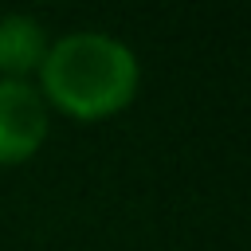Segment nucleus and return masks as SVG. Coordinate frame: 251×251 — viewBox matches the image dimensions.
Masks as SVG:
<instances>
[{
    "instance_id": "obj_3",
    "label": "nucleus",
    "mask_w": 251,
    "mask_h": 251,
    "mask_svg": "<svg viewBox=\"0 0 251 251\" xmlns=\"http://www.w3.org/2000/svg\"><path fill=\"white\" fill-rule=\"evenodd\" d=\"M47 55V31L24 12L0 16V78H27Z\"/></svg>"
},
{
    "instance_id": "obj_2",
    "label": "nucleus",
    "mask_w": 251,
    "mask_h": 251,
    "mask_svg": "<svg viewBox=\"0 0 251 251\" xmlns=\"http://www.w3.org/2000/svg\"><path fill=\"white\" fill-rule=\"evenodd\" d=\"M47 137V102L27 78H0V165L27 161Z\"/></svg>"
},
{
    "instance_id": "obj_1",
    "label": "nucleus",
    "mask_w": 251,
    "mask_h": 251,
    "mask_svg": "<svg viewBox=\"0 0 251 251\" xmlns=\"http://www.w3.org/2000/svg\"><path fill=\"white\" fill-rule=\"evenodd\" d=\"M39 94L43 102L75 114V118H110L126 110L137 94L141 67L126 39L110 31H67L47 43L39 63Z\"/></svg>"
}]
</instances>
